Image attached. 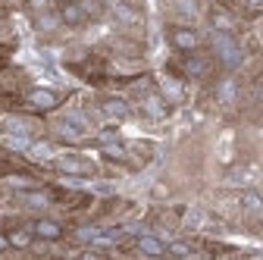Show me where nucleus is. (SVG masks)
Segmentation results:
<instances>
[{"label":"nucleus","mask_w":263,"mask_h":260,"mask_svg":"<svg viewBox=\"0 0 263 260\" xmlns=\"http://www.w3.org/2000/svg\"><path fill=\"white\" fill-rule=\"evenodd\" d=\"M97 235H101V229H94V226H82V229H76V238L79 242H94Z\"/></svg>","instance_id":"obj_17"},{"label":"nucleus","mask_w":263,"mask_h":260,"mask_svg":"<svg viewBox=\"0 0 263 260\" xmlns=\"http://www.w3.org/2000/svg\"><path fill=\"white\" fill-rule=\"evenodd\" d=\"M22 201H28L31 207H44V204H47V194H38V191H25V194H22Z\"/></svg>","instance_id":"obj_18"},{"label":"nucleus","mask_w":263,"mask_h":260,"mask_svg":"<svg viewBox=\"0 0 263 260\" xmlns=\"http://www.w3.org/2000/svg\"><path fill=\"white\" fill-rule=\"evenodd\" d=\"M163 97H166V104H179L185 97V91H182V85L176 79H166V82H163Z\"/></svg>","instance_id":"obj_11"},{"label":"nucleus","mask_w":263,"mask_h":260,"mask_svg":"<svg viewBox=\"0 0 263 260\" xmlns=\"http://www.w3.org/2000/svg\"><path fill=\"white\" fill-rule=\"evenodd\" d=\"M104 157H110V160H125V147H122V144L107 141V144H104Z\"/></svg>","instance_id":"obj_16"},{"label":"nucleus","mask_w":263,"mask_h":260,"mask_svg":"<svg viewBox=\"0 0 263 260\" xmlns=\"http://www.w3.org/2000/svg\"><path fill=\"white\" fill-rule=\"evenodd\" d=\"M25 104L35 107V110H53V107H60V94L50 88H35V91L25 94Z\"/></svg>","instance_id":"obj_3"},{"label":"nucleus","mask_w":263,"mask_h":260,"mask_svg":"<svg viewBox=\"0 0 263 260\" xmlns=\"http://www.w3.org/2000/svg\"><path fill=\"white\" fill-rule=\"evenodd\" d=\"M260 219H263V213H260Z\"/></svg>","instance_id":"obj_24"},{"label":"nucleus","mask_w":263,"mask_h":260,"mask_svg":"<svg viewBox=\"0 0 263 260\" xmlns=\"http://www.w3.org/2000/svg\"><path fill=\"white\" fill-rule=\"evenodd\" d=\"M213 53H216V60L222 63L226 69H235V66H241V60H245L241 47L235 44V38L229 35V31H216V35H213Z\"/></svg>","instance_id":"obj_1"},{"label":"nucleus","mask_w":263,"mask_h":260,"mask_svg":"<svg viewBox=\"0 0 263 260\" xmlns=\"http://www.w3.org/2000/svg\"><path fill=\"white\" fill-rule=\"evenodd\" d=\"M144 113L151 119H163L170 113V104H166V97H157V94H147L144 97Z\"/></svg>","instance_id":"obj_7"},{"label":"nucleus","mask_w":263,"mask_h":260,"mask_svg":"<svg viewBox=\"0 0 263 260\" xmlns=\"http://www.w3.org/2000/svg\"><path fill=\"white\" fill-rule=\"evenodd\" d=\"M57 170H60V173H72V176H91V173H94V166L88 163L85 157H72V154L57 157Z\"/></svg>","instance_id":"obj_4"},{"label":"nucleus","mask_w":263,"mask_h":260,"mask_svg":"<svg viewBox=\"0 0 263 260\" xmlns=\"http://www.w3.org/2000/svg\"><path fill=\"white\" fill-rule=\"evenodd\" d=\"M57 16H60V22H66V25H82V22H88V13H85V7H82V0H66Z\"/></svg>","instance_id":"obj_5"},{"label":"nucleus","mask_w":263,"mask_h":260,"mask_svg":"<svg viewBox=\"0 0 263 260\" xmlns=\"http://www.w3.org/2000/svg\"><path fill=\"white\" fill-rule=\"evenodd\" d=\"M31 232L44 242H57V238H63V226L57 219H35L31 222Z\"/></svg>","instance_id":"obj_6"},{"label":"nucleus","mask_w":263,"mask_h":260,"mask_svg":"<svg viewBox=\"0 0 263 260\" xmlns=\"http://www.w3.org/2000/svg\"><path fill=\"white\" fill-rule=\"evenodd\" d=\"M31 242H35V232H31V229H16V232H10V245H13V248H31Z\"/></svg>","instance_id":"obj_13"},{"label":"nucleus","mask_w":263,"mask_h":260,"mask_svg":"<svg viewBox=\"0 0 263 260\" xmlns=\"http://www.w3.org/2000/svg\"><path fill=\"white\" fill-rule=\"evenodd\" d=\"M210 22H213L216 31H229V35H232V28H235V19L229 16L226 10H213V13H210Z\"/></svg>","instance_id":"obj_9"},{"label":"nucleus","mask_w":263,"mask_h":260,"mask_svg":"<svg viewBox=\"0 0 263 260\" xmlns=\"http://www.w3.org/2000/svg\"><path fill=\"white\" fill-rule=\"evenodd\" d=\"M166 251H170V254H179V257H188V254H191V245H185V242H173Z\"/></svg>","instance_id":"obj_20"},{"label":"nucleus","mask_w":263,"mask_h":260,"mask_svg":"<svg viewBox=\"0 0 263 260\" xmlns=\"http://www.w3.org/2000/svg\"><path fill=\"white\" fill-rule=\"evenodd\" d=\"M116 16H119L122 22H128V25H138V22H141V13H135L128 4H116Z\"/></svg>","instance_id":"obj_15"},{"label":"nucleus","mask_w":263,"mask_h":260,"mask_svg":"<svg viewBox=\"0 0 263 260\" xmlns=\"http://www.w3.org/2000/svg\"><path fill=\"white\" fill-rule=\"evenodd\" d=\"M241 207L260 216V213H263V198H260L257 191H245V194H241Z\"/></svg>","instance_id":"obj_12"},{"label":"nucleus","mask_w":263,"mask_h":260,"mask_svg":"<svg viewBox=\"0 0 263 260\" xmlns=\"http://www.w3.org/2000/svg\"><path fill=\"white\" fill-rule=\"evenodd\" d=\"M7 248H13V245H10V235H4V232H0V254H4Z\"/></svg>","instance_id":"obj_22"},{"label":"nucleus","mask_w":263,"mask_h":260,"mask_svg":"<svg viewBox=\"0 0 263 260\" xmlns=\"http://www.w3.org/2000/svg\"><path fill=\"white\" fill-rule=\"evenodd\" d=\"M104 113H107L110 119H125V116H128V104L119 101V97H113V101H104Z\"/></svg>","instance_id":"obj_10"},{"label":"nucleus","mask_w":263,"mask_h":260,"mask_svg":"<svg viewBox=\"0 0 263 260\" xmlns=\"http://www.w3.org/2000/svg\"><path fill=\"white\" fill-rule=\"evenodd\" d=\"M232 97H235V85L232 82H222L219 85V101H232Z\"/></svg>","instance_id":"obj_21"},{"label":"nucleus","mask_w":263,"mask_h":260,"mask_svg":"<svg viewBox=\"0 0 263 260\" xmlns=\"http://www.w3.org/2000/svg\"><path fill=\"white\" fill-rule=\"evenodd\" d=\"M170 41H173V47L182 50V53H191V50H197V44H201L197 31H194V28H185V25L170 28Z\"/></svg>","instance_id":"obj_2"},{"label":"nucleus","mask_w":263,"mask_h":260,"mask_svg":"<svg viewBox=\"0 0 263 260\" xmlns=\"http://www.w3.org/2000/svg\"><path fill=\"white\" fill-rule=\"evenodd\" d=\"M138 251L151 254V257H160V254H166V245L160 238H154V235H138Z\"/></svg>","instance_id":"obj_8"},{"label":"nucleus","mask_w":263,"mask_h":260,"mask_svg":"<svg viewBox=\"0 0 263 260\" xmlns=\"http://www.w3.org/2000/svg\"><path fill=\"white\" fill-rule=\"evenodd\" d=\"M182 72H185V76H204V72H207V63H204L201 57H188V60L182 63Z\"/></svg>","instance_id":"obj_14"},{"label":"nucleus","mask_w":263,"mask_h":260,"mask_svg":"<svg viewBox=\"0 0 263 260\" xmlns=\"http://www.w3.org/2000/svg\"><path fill=\"white\" fill-rule=\"evenodd\" d=\"M245 4H248L254 13H257V10H263V0H245Z\"/></svg>","instance_id":"obj_23"},{"label":"nucleus","mask_w":263,"mask_h":260,"mask_svg":"<svg viewBox=\"0 0 263 260\" xmlns=\"http://www.w3.org/2000/svg\"><path fill=\"white\" fill-rule=\"evenodd\" d=\"M28 151H31V157H50V154H53V151H50V144H44V141L28 144Z\"/></svg>","instance_id":"obj_19"}]
</instances>
